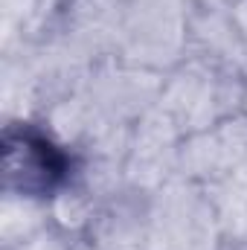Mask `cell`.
<instances>
[{
	"label": "cell",
	"mask_w": 247,
	"mask_h": 250,
	"mask_svg": "<svg viewBox=\"0 0 247 250\" xmlns=\"http://www.w3.org/2000/svg\"><path fill=\"white\" fill-rule=\"evenodd\" d=\"M3 166H6V184L21 189L23 195H41L50 192L64 175V157L59 148L29 131V128H9L3 137Z\"/></svg>",
	"instance_id": "6da1fadb"
}]
</instances>
